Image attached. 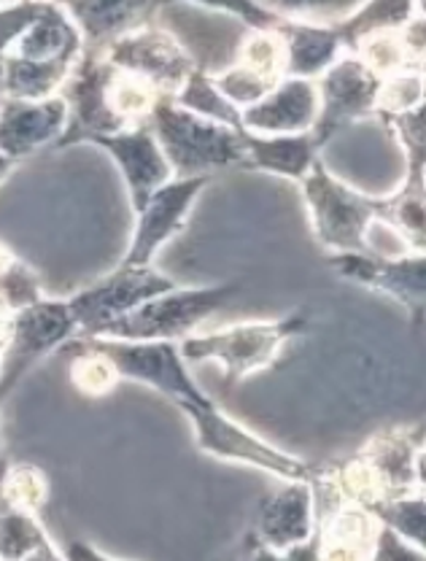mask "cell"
<instances>
[{"label": "cell", "instance_id": "6da1fadb", "mask_svg": "<svg viewBox=\"0 0 426 561\" xmlns=\"http://www.w3.org/2000/svg\"><path fill=\"white\" fill-rule=\"evenodd\" d=\"M60 95L68 103V127L55 149L149 125L154 105L162 98H171L162 95L143 76L114 66L97 49H84Z\"/></svg>", "mask_w": 426, "mask_h": 561}, {"label": "cell", "instance_id": "7a4b0ae2", "mask_svg": "<svg viewBox=\"0 0 426 561\" xmlns=\"http://www.w3.org/2000/svg\"><path fill=\"white\" fill-rule=\"evenodd\" d=\"M81 55L84 38L60 0H38L31 20L0 51V90L25 101L60 95Z\"/></svg>", "mask_w": 426, "mask_h": 561}, {"label": "cell", "instance_id": "3957f363", "mask_svg": "<svg viewBox=\"0 0 426 561\" xmlns=\"http://www.w3.org/2000/svg\"><path fill=\"white\" fill-rule=\"evenodd\" d=\"M418 448L422 446L413 426H389L332 470H316V478L337 500L370 511L378 502L416 491Z\"/></svg>", "mask_w": 426, "mask_h": 561}, {"label": "cell", "instance_id": "277c9868", "mask_svg": "<svg viewBox=\"0 0 426 561\" xmlns=\"http://www.w3.org/2000/svg\"><path fill=\"white\" fill-rule=\"evenodd\" d=\"M308 332V319L302 313L284 316L270 321H241L211 332H192L181 337L179 348L186 362H216L224 370L227 389L246 381L254 373L276 365L284 346L297 335Z\"/></svg>", "mask_w": 426, "mask_h": 561}, {"label": "cell", "instance_id": "5b68a950", "mask_svg": "<svg viewBox=\"0 0 426 561\" xmlns=\"http://www.w3.org/2000/svg\"><path fill=\"white\" fill-rule=\"evenodd\" d=\"M173 175H214L227 168H243V130L162 98L149 116Z\"/></svg>", "mask_w": 426, "mask_h": 561}, {"label": "cell", "instance_id": "8992f818", "mask_svg": "<svg viewBox=\"0 0 426 561\" xmlns=\"http://www.w3.org/2000/svg\"><path fill=\"white\" fill-rule=\"evenodd\" d=\"M302 201L311 216L313 236L330 254H367L370 227L378 221V197L354 190L337 179L324 160L313 162L300 181Z\"/></svg>", "mask_w": 426, "mask_h": 561}, {"label": "cell", "instance_id": "52a82bcc", "mask_svg": "<svg viewBox=\"0 0 426 561\" xmlns=\"http://www.w3.org/2000/svg\"><path fill=\"white\" fill-rule=\"evenodd\" d=\"M241 280H224L214 286H173L162 295L151 297L136 311L111 321L101 337H119V341H181L192 335L203 321L227 306L235 295H241Z\"/></svg>", "mask_w": 426, "mask_h": 561}, {"label": "cell", "instance_id": "ba28073f", "mask_svg": "<svg viewBox=\"0 0 426 561\" xmlns=\"http://www.w3.org/2000/svg\"><path fill=\"white\" fill-rule=\"evenodd\" d=\"M179 408L189 419L192 430H195V443L203 454L216 456L221 461H232V465H246L254 470L270 472L281 481H295V478L311 481L316 476V470L300 456L281 451V448L246 430L241 421L227 416L211 397L203 402H184Z\"/></svg>", "mask_w": 426, "mask_h": 561}, {"label": "cell", "instance_id": "9c48e42d", "mask_svg": "<svg viewBox=\"0 0 426 561\" xmlns=\"http://www.w3.org/2000/svg\"><path fill=\"white\" fill-rule=\"evenodd\" d=\"M84 346L101 351L114 362L122 381H136L160 391L173 405L208 400L189 373V362L181 356L176 341H119V337L76 335Z\"/></svg>", "mask_w": 426, "mask_h": 561}, {"label": "cell", "instance_id": "30bf717a", "mask_svg": "<svg viewBox=\"0 0 426 561\" xmlns=\"http://www.w3.org/2000/svg\"><path fill=\"white\" fill-rule=\"evenodd\" d=\"M79 335V321L68 300L38 297L31 306L20 308L5 321L3 370H0V400L14 391V386L27 376L36 362L51 351L68 346Z\"/></svg>", "mask_w": 426, "mask_h": 561}, {"label": "cell", "instance_id": "8fae6325", "mask_svg": "<svg viewBox=\"0 0 426 561\" xmlns=\"http://www.w3.org/2000/svg\"><path fill=\"white\" fill-rule=\"evenodd\" d=\"M179 286L154 265H116L108 276L84 286L68 297V306L79 321V335H101L119 316L136 311L151 297Z\"/></svg>", "mask_w": 426, "mask_h": 561}, {"label": "cell", "instance_id": "7c38bea8", "mask_svg": "<svg viewBox=\"0 0 426 561\" xmlns=\"http://www.w3.org/2000/svg\"><path fill=\"white\" fill-rule=\"evenodd\" d=\"M381 81V76L367 68L354 51H346L335 66L319 76V119L311 133L321 149L352 125L376 116Z\"/></svg>", "mask_w": 426, "mask_h": 561}, {"label": "cell", "instance_id": "4fadbf2b", "mask_svg": "<svg viewBox=\"0 0 426 561\" xmlns=\"http://www.w3.org/2000/svg\"><path fill=\"white\" fill-rule=\"evenodd\" d=\"M97 51L114 62V66L143 76L162 95L171 98L176 95L181 87H184V81L189 79L192 70L197 68V60L181 44L179 35H173L168 27L157 25L154 20L122 33L119 38H114Z\"/></svg>", "mask_w": 426, "mask_h": 561}, {"label": "cell", "instance_id": "5bb4252c", "mask_svg": "<svg viewBox=\"0 0 426 561\" xmlns=\"http://www.w3.org/2000/svg\"><path fill=\"white\" fill-rule=\"evenodd\" d=\"M330 265L337 276L400 302L416 330L426 324V251H407L402 256H381L376 251L330 254Z\"/></svg>", "mask_w": 426, "mask_h": 561}, {"label": "cell", "instance_id": "9a60e30c", "mask_svg": "<svg viewBox=\"0 0 426 561\" xmlns=\"http://www.w3.org/2000/svg\"><path fill=\"white\" fill-rule=\"evenodd\" d=\"M211 179L214 175H173L160 190L151 192L146 206L136 210V230L122 265H151L154 256L184 230L197 197Z\"/></svg>", "mask_w": 426, "mask_h": 561}, {"label": "cell", "instance_id": "2e32d148", "mask_svg": "<svg viewBox=\"0 0 426 561\" xmlns=\"http://www.w3.org/2000/svg\"><path fill=\"white\" fill-rule=\"evenodd\" d=\"M214 84L238 108H249L286 76V44L281 27H249L235 60L214 70Z\"/></svg>", "mask_w": 426, "mask_h": 561}, {"label": "cell", "instance_id": "e0dca14e", "mask_svg": "<svg viewBox=\"0 0 426 561\" xmlns=\"http://www.w3.org/2000/svg\"><path fill=\"white\" fill-rule=\"evenodd\" d=\"M316 535V489L306 478L284 481L256 511V540L278 559H291Z\"/></svg>", "mask_w": 426, "mask_h": 561}, {"label": "cell", "instance_id": "ac0fdd59", "mask_svg": "<svg viewBox=\"0 0 426 561\" xmlns=\"http://www.w3.org/2000/svg\"><path fill=\"white\" fill-rule=\"evenodd\" d=\"M87 144L103 149L116 162L122 179H125L127 195H130L133 214L146 206L151 192H157L165 181L173 179L171 162H168L165 151H162L160 140L149 125L111 133V136H95Z\"/></svg>", "mask_w": 426, "mask_h": 561}, {"label": "cell", "instance_id": "d6986e66", "mask_svg": "<svg viewBox=\"0 0 426 561\" xmlns=\"http://www.w3.org/2000/svg\"><path fill=\"white\" fill-rule=\"evenodd\" d=\"M68 127V103L62 95L44 101L0 98V151L14 162L57 146Z\"/></svg>", "mask_w": 426, "mask_h": 561}, {"label": "cell", "instance_id": "ffe728a7", "mask_svg": "<svg viewBox=\"0 0 426 561\" xmlns=\"http://www.w3.org/2000/svg\"><path fill=\"white\" fill-rule=\"evenodd\" d=\"M319 119V87L313 79L284 76L265 98L241 111L243 130L265 136L311 133Z\"/></svg>", "mask_w": 426, "mask_h": 561}, {"label": "cell", "instance_id": "44dd1931", "mask_svg": "<svg viewBox=\"0 0 426 561\" xmlns=\"http://www.w3.org/2000/svg\"><path fill=\"white\" fill-rule=\"evenodd\" d=\"M311 481L335 500L330 511L316 513V535H313L316 559H372L381 522L367 507L337 500L316 476Z\"/></svg>", "mask_w": 426, "mask_h": 561}, {"label": "cell", "instance_id": "7402d4cb", "mask_svg": "<svg viewBox=\"0 0 426 561\" xmlns=\"http://www.w3.org/2000/svg\"><path fill=\"white\" fill-rule=\"evenodd\" d=\"M84 38V49H103L122 33L151 22L165 0H60Z\"/></svg>", "mask_w": 426, "mask_h": 561}, {"label": "cell", "instance_id": "603a6c76", "mask_svg": "<svg viewBox=\"0 0 426 561\" xmlns=\"http://www.w3.org/2000/svg\"><path fill=\"white\" fill-rule=\"evenodd\" d=\"M321 144L313 133H291V136H265V133L243 130V171H260L300 181L319 160Z\"/></svg>", "mask_w": 426, "mask_h": 561}, {"label": "cell", "instance_id": "cb8c5ba5", "mask_svg": "<svg viewBox=\"0 0 426 561\" xmlns=\"http://www.w3.org/2000/svg\"><path fill=\"white\" fill-rule=\"evenodd\" d=\"M281 35L286 44V76L316 81L348 51L335 22L286 20Z\"/></svg>", "mask_w": 426, "mask_h": 561}, {"label": "cell", "instance_id": "d4e9b609", "mask_svg": "<svg viewBox=\"0 0 426 561\" xmlns=\"http://www.w3.org/2000/svg\"><path fill=\"white\" fill-rule=\"evenodd\" d=\"M378 221L391 227L411 251H426V173H405L391 195L378 197Z\"/></svg>", "mask_w": 426, "mask_h": 561}, {"label": "cell", "instance_id": "484cf974", "mask_svg": "<svg viewBox=\"0 0 426 561\" xmlns=\"http://www.w3.org/2000/svg\"><path fill=\"white\" fill-rule=\"evenodd\" d=\"M0 559L55 561L62 559V551L38 522V513L22 511L0 496Z\"/></svg>", "mask_w": 426, "mask_h": 561}, {"label": "cell", "instance_id": "4316f807", "mask_svg": "<svg viewBox=\"0 0 426 561\" xmlns=\"http://www.w3.org/2000/svg\"><path fill=\"white\" fill-rule=\"evenodd\" d=\"M416 5L413 0H361L354 5L352 14L337 20V31H341L346 49L354 51L356 41L365 38L367 33L391 31V27H402L413 20Z\"/></svg>", "mask_w": 426, "mask_h": 561}, {"label": "cell", "instance_id": "83f0119b", "mask_svg": "<svg viewBox=\"0 0 426 561\" xmlns=\"http://www.w3.org/2000/svg\"><path fill=\"white\" fill-rule=\"evenodd\" d=\"M173 101L184 105V108L195 111V114L208 116V119L221 122V125H230V127H238V130H243L241 108L221 95L219 87H216L211 79V70H203L197 66L189 73V79L184 81V87L173 95Z\"/></svg>", "mask_w": 426, "mask_h": 561}, {"label": "cell", "instance_id": "f1b7e54d", "mask_svg": "<svg viewBox=\"0 0 426 561\" xmlns=\"http://www.w3.org/2000/svg\"><path fill=\"white\" fill-rule=\"evenodd\" d=\"M370 513L426 557V491L416 489L411 494L391 496L372 505Z\"/></svg>", "mask_w": 426, "mask_h": 561}, {"label": "cell", "instance_id": "f546056e", "mask_svg": "<svg viewBox=\"0 0 426 561\" xmlns=\"http://www.w3.org/2000/svg\"><path fill=\"white\" fill-rule=\"evenodd\" d=\"M0 496L22 511L41 513V507L49 500V478L41 467L31 461H9L0 459Z\"/></svg>", "mask_w": 426, "mask_h": 561}, {"label": "cell", "instance_id": "4dcf8cb0", "mask_svg": "<svg viewBox=\"0 0 426 561\" xmlns=\"http://www.w3.org/2000/svg\"><path fill=\"white\" fill-rule=\"evenodd\" d=\"M381 119L405 154V173H426V87L422 101Z\"/></svg>", "mask_w": 426, "mask_h": 561}, {"label": "cell", "instance_id": "1f68e13d", "mask_svg": "<svg viewBox=\"0 0 426 561\" xmlns=\"http://www.w3.org/2000/svg\"><path fill=\"white\" fill-rule=\"evenodd\" d=\"M354 55L365 62L367 68L376 70L381 79L396 73V70L413 68L411 55H407L405 38H402V27H391V31L367 33L365 38L356 41Z\"/></svg>", "mask_w": 426, "mask_h": 561}, {"label": "cell", "instance_id": "d6a6232c", "mask_svg": "<svg viewBox=\"0 0 426 561\" xmlns=\"http://www.w3.org/2000/svg\"><path fill=\"white\" fill-rule=\"evenodd\" d=\"M68 346L76 348V356L71 362V383L81 394L87 397H103L108 391H114V386L122 381L119 373H116L114 362L108 359L101 351L84 346L81 341L68 343Z\"/></svg>", "mask_w": 426, "mask_h": 561}, {"label": "cell", "instance_id": "836d02e7", "mask_svg": "<svg viewBox=\"0 0 426 561\" xmlns=\"http://www.w3.org/2000/svg\"><path fill=\"white\" fill-rule=\"evenodd\" d=\"M281 20L295 22H337L352 14L356 0H265Z\"/></svg>", "mask_w": 426, "mask_h": 561}, {"label": "cell", "instance_id": "e575fe53", "mask_svg": "<svg viewBox=\"0 0 426 561\" xmlns=\"http://www.w3.org/2000/svg\"><path fill=\"white\" fill-rule=\"evenodd\" d=\"M168 3H192L200 9L221 11V14L241 20L246 27H281L286 22L260 0H165V5Z\"/></svg>", "mask_w": 426, "mask_h": 561}, {"label": "cell", "instance_id": "d590c367", "mask_svg": "<svg viewBox=\"0 0 426 561\" xmlns=\"http://www.w3.org/2000/svg\"><path fill=\"white\" fill-rule=\"evenodd\" d=\"M372 559H400V561H411V559H426L418 548H413L411 542L402 540L396 531H391L389 526L381 524V531H378L376 540V551H372Z\"/></svg>", "mask_w": 426, "mask_h": 561}, {"label": "cell", "instance_id": "8d00e7d4", "mask_svg": "<svg viewBox=\"0 0 426 561\" xmlns=\"http://www.w3.org/2000/svg\"><path fill=\"white\" fill-rule=\"evenodd\" d=\"M62 559H108V557L106 553L95 551V548H90V542L76 540V542H71V551L62 553Z\"/></svg>", "mask_w": 426, "mask_h": 561}, {"label": "cell", "instance_id": "74e56055", "mask_svg": "<svg viewBox=\"0 0 426 561\" xmlns=\"http://www.w3.org/2000/svg\"><path fill=\"white\" fill-rule=\"evenodd\" d=\"M416 489L426 491V446L418 448L416 454Z\"/></svg>", "mask_w": 426, "mask_h": 561}, {"label": "cell", "instance_id": "f35d334b", "mask_svg": "<svg viewBox=\"0 0 426 561\" xmlns=\"http://www.w3.org/2000/svg\"><path fill=\"white\" fill-rule=\"evenodd\" d=\"M16 165H20V162H14V160H11V157H5L3 151H0V184H3V181L9 179L11 173H14Z\"/></svg>", "mask_w": 426, "mask_h": 561}, {"label": "cell", "instance_id": "ab89813d", "mask_svg": "<svg viewBox=\"0 0 426 561\" xmlns=\"http://www.w3.org/2000/svg\"><path fill=\"white\" fill-rule=\"evenodd\" d=\"M413 5H416L418 16H426V0H413Z\"/></svg>", "mask_w": 426, "mask_h": 561}, {"label": "cell", "instance_id": "60d3db41", "mask_svg": "<svg viewBox=\"0 0 426 561\" xmlns=\"http://www.w3.org/2000/svg\"><path fill=\"white\" fill-rule=\"evenodd\" d=\"M3 343H5V332H0V370H3Z\"/></svg>", "mask_w": 426, "mask_h": 561}, {"label": "cell", "instance_id": "b9f144b4", "mask_svg": "<svg viewBox=\"0 0 426 561\" xmlns=\"http://www.w3.org/2000/svg\"><path fill=\"white\" fill-rule=\"evenodd\" d=\"M0 405H3V400H0ZM0 459H3V435H0Z\"/></svg>", "mask_w": 426, "mask_h": 561}, {"label": "cell", "instance_id": "7bdbcfd3", "mask_svg": "<svg viewBox=\"0 0 426 561\" xmlns=\"http://www.w3.org/2000/svg\"><path fill=\"white\" fill-rule=\"evenodd\" d=\"M3 3H11V0H0V5H3Z\"/></svg>", "mask_w": 426, "mask_h": 561}]
</instances>
